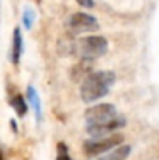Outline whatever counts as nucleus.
Returning <instances> with one entry per match:
<instances>
[{"label":"nucleus","instance_id":"3","mask_svg":"<svg viewBox=\"0 0 159 160\" xmlns=\"http://www.w3.org/2000/svg\"><path fill=\"white\" fill-rule=\"evenodd\" d=\"M123 142V135L120 134H112L108 137H100V138H89L84 142L83 149L87 156H100L103 152H108L111 149H114L115 146L122 145Z\"/></svg>","mask_w":159,"mask_h":160},{"label":"nucleus","instance_id":"9","mask_svg":"<svg viewBox=\"0 0 159 160\" xmlns=\"http://www.w3.org/2000/svg\"><path fill=\"white\" fill-rule=\"evenodd\" d=\"M9 106L14 109V112H16L17 117H25L27 112H28V103H27V100L20 93H16L9 100Z\"/></svg>","mask_w":159,"mask_h":160},{"label":"nucleus","instance_id":"13","mask_svg":"<svg viewBox=\"0 0 159 160\" xmlns=\"http://www.w3.org/2000/svg\"><path fill=\"white\" fill-rule=\"evenodd\" d=\"M56 160H72V157L69 156V149L66 146V143H58V156Z\"/></svg>","mask_w":159,"mask_h":160},{"label":"nucleus","instance_id":"11","mask_svg":"<svg viewBox=\"0 0 159 160\" xmlns=\"http://www.w3.org/2000/svg\"><path fill=\"white\" fill-rule=\"evenodd\" d=\"M34 22H36V11L30 5H27L24 8V12H22V23H24V27L27 30H31Z\"/></svg>","mask_w":159,"mask_h":160},{"label":"nucleus","instance_id":"12","mask_svg":"<svg viewBox=\"0 0 159 160\" xmlns=\"http://www.w3.org/2000/svg\"><path fill=\"white\" fill-rule=\"evenodd\" d=\"M92 65V61H86V59H81L80 64L75 65V70L72 72V76L73 79H80V78H84L87 75V70L91 68Z\"/></svg>","mask_w":159,"mask_h":160},{"label":"nucleus","instance_id":"7","mask_svg":"<svg viewBox=\"0 0 159 160\" xmlns=\"http://www.w3.org/2000/svg\"><path fill=\"white\" fill-rule=\"evenodd\" d=\"M22 53H24V36H22V31L20 28H14L13 31V45H11V50H9V61L17 65L20 62V58H22Z\"/></svg>","mask_w":159,"mask_h":160},{"label":"nucleus","instance_id":"1","mask_svg":"<svg viewBox=\"0 0 159 160\" xmlns=\"http://www.w3.org/2000/svg\"><path fill=\"white\" fill-rule=\"evenodd\" d=\"M115 73L111 70H97L87 73L80 84V97L84 103H94L109 93V89L115 84Z\"/></svg>","mask_w":159,"mask_h":160},{"label":"nucleus","instance_id":"14","mask_svg":"<svg viewBox=\"0 0 159 160\" xmlns=\"http://www.w3.org/2000/svg\"><path fill=\"white\" fill-rule=\"evenodd\" d=\"M83 8H94V0H75Z\"/></svg>","mask_w":159,"mask_h":160},{"label":"nucleus","instance_id":"15","mask_svg":"<svg viewBox=\"0 0 159 160\" xmlns=\"http://www.w3.org/2000/svg\"><path fill=\"white\" fill-rule=\"evenodd\" d=\"M9 124H11L13 131H14V132H17V124H16V121H14V120H9Z\"/></svg>","mask_w":159,"mask_h":160},{"label":"nucleus","instance_id":"8","mask_svg":"<svg viewBox=\"0 0 159 160\" xmlns=\"http://www.w3.org/2000/svg\"><path fill=\"white\" fill-rule=\"evenodd\" d=\"M27 100H28L30 106H31L34 115H36V120L38 121H42V103H41V97H39V92L36 90V87L31 86V84L27 87Z\"/></svg>","mask_w":159,"mask_h":160},{"label":"nucleus","instance_id":"6","mask_svg":"<svg viewBox=\"0 0 159 160\" xmlns=\"http://www.w3.org/2000/svg\"><path fill=\"white\" fill-rule=\"evenodd\" d=\"M126 126V118L123 115H117L114 120L103 123V124H97V126H86V132L92 137V138H100V137H108L112 135V132L122 129Z\"/></svg>","mask_w":159,"mask_h":160},{"label":"nucleus","instance_id":"10","mask_svg":"<svg viewBox=\"0 0 159 160\" xmlns=\"http://www.w3.org/2000/svg\"><path fill=\"white\" fill-rule=\"evenodd\" d=\"M131 152V146L128 145H122L115 149H111V152H108L103 157H98L95 160H125Z\"/></svg>","mask_w":159,"mask_h":160},{"label":"nucleus","instance_id":"5","mask_svg":"<svg viewBox=\"0 0 159 160\" xmlns=\"http://www.w3.org/2000/svg\"><path fill=\"white\" fill-rule=\"evenodd\" d=\"M117 115L119 113L114 104L102 103V104L89 107L84 112V120H86V126H97V124H103V123L114 120Z\"/></svg>","mask_w":159,"mask_h":160},{"label":"nucleus","instance_id":"2","mask_svg":"<svg viewBox=\"0 0 159 160\" xmlns=\"http://www.w3.org/2000/svg\"><path fill=\"white\" fill-rule=\"evenodd\" d=\"M108 52V41L103 36H86L73 42V53H77L81 59L94 61L102 58Z\"/></svg>","mask_w":159,"mask_h":160},{"label":"nucleus","instance_id":"4","mask_svg":"<svg viewBox=\"0 0 159 160\" xmlns=\"http://www.w3.org/2000/svg\"><path fill=\"white\" fill-rule=\"evenodd\" d=\"M66 27L72 34H81V33H92L98 30L100 23L94 16L87 12H73L69 16Z\"/></svg>","mask_w":159,"mask_h":160}]
</instances>
